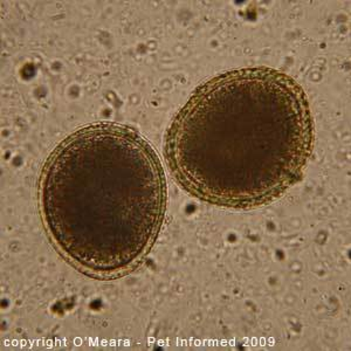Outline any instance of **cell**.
<instances>
[{"mask_svg": "<svg viewBox=\"0 0 351 351\" xmlns=\"http://www.w3.org/2000/svg\"><path fill=\"white\" fill-rule=\"evenodd\" d=\"M314 145L304 87L261 66L221 73L196 88L169 125L164 157L189 195L250 210L274 203L299 184Z\"/></svg>", "mask_w": 351, "mask_h": 351, "instance_id": "1", "label": "cell"}, {"mask_svg": "<svg viewBox=\"0 0 351 351\" xmlns=\"http://www.w3.org/2000/svg\"><path fill=\"white\" fill-rule=\"evenodd\" d=\"M163 164L124 124H88L56 145L41 170L38 202L53 247L81 274L116 280L152 253L163 228Z\"/></svg>", "mask_w": 351, "mask_h": 351, "instance_id": "2", "label": "cell"}]
</instances>
